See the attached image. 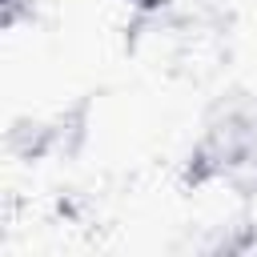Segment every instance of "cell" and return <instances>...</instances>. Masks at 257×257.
<instances>
[{"instance_id":"cell-1","label":"cell","mask_w":257,"mask_h":257,"mask_svg":"<svg viewBox=\"0 0 257 257\" xmlns=\"http://www.w3.org/2000/svg\"><path fill=\"white\" fill-rule=\"evenodd\" d=\"M193 189H225L241 201L257 197V88H225L201 112L185 157Z\"/></svg>"},{"instance_id":"cell-2","label":"cell","mask_w":257,"mask_h":257,"mask_svg":"<svg viewBox=\"0 0 257 257\" xmlns=\"http://www.w3.org/2000/svg\"><path fill=\"white\" fill-rule=\"evenodd\" d=\"M16 4H20V0H4V12L12 16V12H16Z\"/></svg>"}]
</instances>
